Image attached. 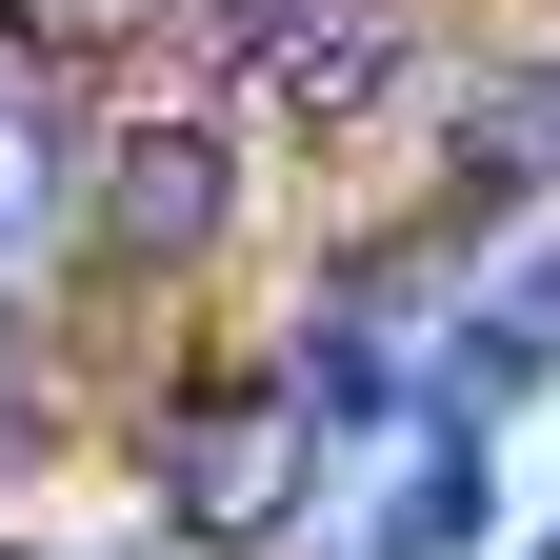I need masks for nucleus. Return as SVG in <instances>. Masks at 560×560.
I'll use <instances>...</instances> for the list:
<instances>
[{
    "label": "nucleus",
    "instance_id": "1",
    "mask_svg": "<svg viewBox=\"0 0 560 560\" xmlns=\"http://www.w3.org/2000/svg\"><path fill=\"white\" fill-rule=\"evenodd\" d=\"M81 241L120 260V280H200L241 241V120H200V101H161V120H101L81 140Z\"/></svg>",
    "mask_w": 560,
    "mask_h": 560
},
{
    "label": "nucleus",
    "instance_id": "2",
    "mask_svg": "<svg viewBox=\"0 0 560 560\" xmlns=\"http://www.w3.org/2000/svg\"><path fill=\"white\" fill-rule=\"evenodd\" d=\"M40 241H81V120H60L40 81H0V280H21Z\"/></svg>",
    "mask_w": 560,
    "mask_h": 560
},
{
    "label": "nucleus",
    "instance_id": "3",
    "mask_svg": "<svg viewBox=\"0 0 560 560\" xmlns=\"http://www.w3.org/2000/svg\"><path fill=\"white\" fill-rule=\"evenodd\" d=\"M180 81H221V101H280V60H301L320 40V0H180Z\"/></svg>",
    "mask_w": 560,
    "mask_h": 560
},
{
    "label": "nucleus",
    "instance_id": "4",
    "mask_svg": "<svg viewBox=\"0 0 560 560\" xmlns=\"http://www.w3.org/2000/svg\"><path fill=\"white\" fill-rule=\"evenodd\" d=\"M480 161H521V180L560 200V40H521V60H480Z\"/></svg>",
    "mask_w": 560,
    "mask_h": 560
},
{
    "label": "nucleus",
    "instance_id": "5",
    "mask_svg": "<svg viewBox=\"0 0 560 560\" xmlns=\"http://www.w3.org/2000/svg\"><path fill=\"white\" fill-rule=\"evenodd\" d=\"M101 560H180V540H101Z\"/></svg>",
    "mask_w": 560,
    "mask_h": 560
}]
</instances>
